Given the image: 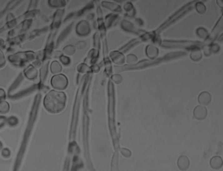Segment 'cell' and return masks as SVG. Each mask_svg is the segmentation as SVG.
Listing matches in <instances>:
<instances>
[{
    "instance_id": "obj_5",
    "label": "cell",
    "mask_w": 223,
    "mask_h": 171,
    "mask_svg": "<svg viewBox=\"0 0 223 171\" xmlns=\"http://www.w3.org/2000/svg\"><path fill=\"white\" fill-rule=\"evenodd\" d=\"M163 60H165V59L163 58V59H156L155 61H141L139 63H137L136 64L132 65V66H120V67L115 66L114 68V71L115 72H119V71H125V70H135V69H142V68H145V67L149 66H152L155 64H157L160 61H162Z\"/></svg>"
},
{
    "instance_id": "obj_4",
    "label": "cell",
    "mask_w": 223,
    "mask_h": 171,
    "mask_svg": "<svg viewBox=\"0 0 223 171\" xmlns=\"http://www.w3.org/2000/svg\"><path fill=\"white\" fill-rule=\"evenodd\" d=\"M36 54L33 52H18L16 54L9 56V60L11 62L17 63L18 64L29 62L35 59Z\"/></svg>"
},
{
    "instance_id": "obj_11",
    "label": "cell",
    "mask_w": 223,
    "mask_h": 171,
    "mask_svg": "<svg viewBox=\"0 0 223 171\" xmlns=\"http://www.w3.org/2000/svg\"><path fill=\"white\" fill-rule=\"evenodd\" d=\"M94 7V3L93 2H90L86 5L83 8L77 12H74V18H79L84 16L85 14L88 13Z\"/></svg>"
},
{
    "instance_id": "obj_29",
    "label": "cell",
    "mask_w": 223,
    "mask_h": 171,
    "mask_svg": "<svg viewBox=\"0 0 223 171\" xmlns=\"http://www.w3.org/2000/svg\"><path fill=\"white\" fill-rule=\"evenodd\" d=\"M94 45L96 48H99V36L97 32H96L94 34Z\"/></svg>"
},
{
    "instance_id": "obj_3",
    "label": "cell",
    "mask_w": 223,
    "mask_h": 171,
    "mask_svg": "<svg viewBox=\"0 0 223 171\" xmlns=\"http://www.w3.org/2000/svg\"><path fill=\"white\" fill-rule=\"evenodd\" d=\"M202 45V43L197 41H164L162 46L167 48H185L187 49L199 48Z\"/></svg>"
},
{
    "instance_id": "obj_35",
    "label": "cell",
    "mask_w": 223,
    "mask_h": 171,
    "mask_svg": "<svg viewBox=\"0 0 223 171\" xmlns=\"http://www.w3.org/2000/svg\"><path fill=\"white\" fill-rule=\"evenodd\" d=\"M129 1H135V0H129Z\"/></svg>"
},
{
    "instance_id": "obj_30",
    "label": "cell",
    "mask_w": 223,
    "mask_h": 171,
    "mask_svg": "<svg viewBox=\"0 0 223 171\" xmlns=\"http://www.w3.org/2000/svg\"><path fill=\"white\" fill-rule=\"evenodd\" d=\"M60 59H61V61L65 65H67V64H69V63H70V59L68 56H60Z\"/></svg>"
},
{
    "instance_id": "obj_10",
    "label": "cell",
    "mask_w": 223,
    "mask_h": 171,
    "mask_svg": "<svg viewBox=\"0 0 223 171\" xmlns=\"http://www.w3.org/2000/svg\"><path fill=\"white\" fill-rule=\"evenodd\" d=\"M50 27H45L41 28V29H38L34 30L32 32H30V33L29 34V35L27 36V38L28 40H32L34 38H36L38 37L41 36L43 34H46L48 31L49 30Z\"/></svg>"
},
{
    "instance_id": "obj_26",
    "label": "cell",
    "mask_w": 223,
    "mask_h": 171,
    "mask_svg": "<svg viewBox=\"0 0 223 171\" xmlns=\"http://www.w3.org/2000/svg\"><path fill=\"white\" fill-rule=\"evenodd\" d=\"M38 1H39V0H30L29 6L28 8V10L36 9V7L38 5Z\"/></svg>"
},
{
    "instance_id": "obj_33",
    "label": "cell",
    "mask_w": 223,
    "mask_h": 171,
    "mask_svg": "<svg viewBox=\"0 0 223 171\" xmlns=\"http://www.w3.org/2000/svg\"><path fill=\"white\" fill-rule=\"evenodd\" d=\"M94 17V16L93 14H89L88 16V19L89 20H92Z\"/></svg>"
},
{
    "instance_id": "obj_19",
    "label": "cell",
    "mask_w": 223,
    "mask_h": 171,
    "mask_svg": "<svg viewBox=\"0 0 223 171\" xmlns=\"http://www.w3.org/2000/svg\"><path fill=\"white\" fill-rule=\"evenodd\" d=\"M158 50L152 46H149L146 49V54L149 58L153 59L157 56Z\"/></svg>"
},
{
    "instance_id": "obj_23",
    "label": "cell",
    "mask_w": 223,
    "mask_h": 171,
    "mask_svg": "<svg viewBox=\"0 0 223 171\" xmlns=\"http://www.w3.org/2000/svg\"><path fill=\"white\" fill-rule=\"evenodd\" d=\"M201 58H202V54L199 49L198 48L194 49L193 52H192L191 54V58L192 59V60L195 61H200Z\"/></svg>"
},
{
    "instance_id": "obj_32",
    "label": "cell",
    "mask_w": 223,
    "mask_h": 171,
    "mask_svg": "<svg viewBox=\"0 0 223 171\" xmlns=\"http://www.w3.org/2000/svg\"><path fill=\"white\" fill-rule=\"evenodd\" d=\"M85 42L84 41H80L79 42L77 43V47L79 48H81V46H82V48L85 47Z\"/></svg>"
},
{
    "instance_id": "obj_9",
    "label": "cell",
    "mask_w": 223,
    "mask_h": 171,
    "mask_svg": "<svg viewBox=\"0 0 223 171\" xmlns=\"http://www.w3.org/2000/svg\"><path fill=\"white\" fill-rule=\"evenodd\" d=\"M194 115L196 119L198 120L205 119L207 116V109L203 106H197L194 109Z\"/></svg>"
},
{
    "instance_id": "obj_22",
    "label": "cell",
    "mask_w": 223,
    "mask_h": 171,
    "mask_svg": "<svg viewBox=\"0 0 223 171\" xmlns=\"http://www.w3.org/2000/svg\"><path fill=\"white\" fill-rule=\"evenodd\" d=\"M51 70L52 73L54 74L58 73L62 70V66H61V64L57 61H53L51 64Z\"/></svg>"
},
{
    "instance_id": "obj_31",
    "label": "cell",
    "mask_w": 223,
    "mask_h": 171,
    "mask_svg": "<svg viewBox=\"0 0 223 171\" xmlns=\"http://www.w3.org/2000/svg\"><path fill=\"white\" fill-rule=\"evenodd\" d=\"M122 154L126 158H129L131 156V152L126 149L123 148L121 149Z\"/></svg>"
},
{
    "instance_id": "obj_24",
    "label": "cell",
    "mask_w": 223,
    "mask_h": 171,
    "mask_svg": "<svg viewBox=\"0 0 223 171\" xmlns=\"http://www.w3.org/2000/svg\"><path fill=\"white\" fill-rule=\"evenodd\" d=\"M75 52V47L74 46L68 45L64 48L63 49V53L64 54L71 56Z\"/></svg>"
},
{
    "instance_id": "obj_12",
    "label": "cell",
    "mask_w": 223,
    "mask_h": 171,
    "mask_svg": "<svg viewBox=\"0 0 223 171\" xmlns=\"http://www.w3.org/2000/svg\"><path fill=\"white\" fill-rule=\"evenodd\" d=\"M211 100V95L208 92H203L198 96V101L203 105H208L210 103Z\"/></svg>"
},
{
    "instance_id": "obj_21",
    "label": "cell",
    "mask_w": 223,
    "mask_h": 171,
    "mask_svg": "<svg viewBox=\"0 0 223 171\" xmlns=\"http://www.w3.org/2000/svg\"><path fill=\"white\" fill-rule=\"evenodd\" d=\"M23 1H24V0H12L11 1H10L8 3L5 11H9L12 9H14L16 7L18 6V5H20Z\"/></svg>"
},
{
    "instance_id": "obj_14",
    "label": "cell",
    "mask_w": 223,
    "mask_h": 171,
    "mask_svg": "<svg viewBox=\"0 0 223 171\" xmlns=\"http://www.w3.org/2000/svg\"><path fill=\"white\" fill-rule=\"evenodd\" d=\"M178 165L179 168L181 170H186L190 165V161L189 159L185 156H181L178 160Z\"/></svg>"
},
{
    "instance_id": "obj_2",
    "label": "cell",
    "mask_w": 223,
    "mask_h": 171,
    "mask_svg": "<svg viewBox=\"0 0 223 171\" xmlns=\"http://www.w3.org/2000/svg\"><path fill=\"white\" fill-rule=\"evenodd\" d=\"M64 12V8L57 9L53 16L52 23L49 29L50 34L48 37L45 50L44 51V56H50L52 54V50L54 46V39L56 36L57 32L62 25Z\"/></svg>"
},
{
    "instance_id": "obj_6",
    "label": "cell",
    "mask_w": 223,
    "mask_h": 171,
    "mask_svg": "<svg viewBox=\"0 0 223 171\" xmlns=\"http://www.w3.org/2000/svg\"><path fill=\"white\" fill-rule=\"evenodd\" d=\"M52 87L59 90H64L68 85L67 77L63 74L56 75L51 80Z\"/></svg>"
},
{
    "instance_id": "obj_17",
    "label": "cell",
    "mask_w": 223,
    "mask_h": 171,
    "mask_svg": "<svg viewBox=\"0 0 223 171\" xmlns=\"http://www.w3.org/2000/svg\"><path fill=\"white\" fill-rule=\"evenodd\" d=\"M25 74L28 79L33 80L37 76L38 72L35 68L32 66H29L25 69Z\"/></svg>"
},
{
    "instance_id": "obj_1",
    "label": "cell",
    "mask_w": 223,
    "mask_h": 171,
    "mask_svg": "<svg viewBox=\"0 0 223 171\" xmlns=\"http://www.w3.org/2000/svg\"><path fill=\"white\" fill-rule=\"evenodd\" d=\"M66 96L63 92L51 90L48 93L44 99V106L50 113L57 114L63 110L65 107Z\"/></svg>"
},
{
    "instance_id": "obj_28",
    "label": "cell",
    "mask_w": 223,
    "mask_h": 171,
    "mask_svg": "<svg viewBox=\"0 0 223 171\" xmlns=\"http://www.w3.org/2000/svg\"><path fill=\"white\" fill-rule=\"evenodd\" d=\"M137 61V58L135 56L130 54L127 56V62L129 64H133L136 63Z\"/></svg>"
},
{
    "instance_id": "obj_16",
    "label": "cell",
    "mask_w": 223,
    "mask_h": 171,
    "mask_svg": "<svg viewBox=\"0 0 223 171\" xmlns=\"http://www.w3.org/2000/svg\"><path fill=\"white\" fill-rule=\"evenodd\" d=\"M102 6L106 8L107 9L110 10L113 12H120L122 9L119 5H117L114 3L109 2L107 1H104L102 2Z\"/></svg>"
},
{
    "instance_id": "obj_20",
    "label": "cell",
    "mask_w": 223,
    "mask_h": 171,
    "mask_svg": "<svg viewBox=\"0 0 223 171\" xmlns=\"http://www.w3.org/2000/svg\"><path fill=\"white\" fill-rule=\"evenodd\" d=\"M26 35L24 34L18 35V36L12 38L11 40L12 44L13 45H19L20 43L23 42L25 39H27Z\"/></svg>"
},
{
    "instance_id": "obj_15",
    "label": "cell",
    "mask_w": 223,
    "mask_h": 171,
    "mask_svg": "<svg viewBox=\"0 0 223 171\" xmlns=\"http://www.w3.org/2000/svg\"><path fill=\"white\" fill-rule=\"evenodd\" d=\"M111 59L113 62L117 64H122L124 62V56L122 53L118 52H111L110 54Z\"/></svg>"
},
{
    "instance_id": "obj_7",
    "label": "cell",
    "mask_w": 223,
    "mask_h": 171,
    "mask_svg": "<svg viewBox=\"0 0 223 171\" xmlns=\"http://www.w3.org/2000/svg\"><path fill=\"white\" fill-rule=\"evenodd\" d=\"M75 31L79 36H88L91 32L90 25L87 20H81L76 25Z\"/></svg>"
},
{
    "instance_id": "obj_13",
    "label": "cell",
    "mask_w": 223,
    "mask_h": 171,
    "mask_svg": "<svg viewBox=\"0 0 223 171\" xmlns=\"http://www.w3.org/2000/svg\"><path fill=\"white\" fill-rule=\"evenodd\" d=\"M67 4L65 0H48V5L53 8H64Z\"/></svg>"
},
{
    "instance_id": "obj_8",
    "label": "cell",
    "mask_w": 223,
    "mask_h": 171,
    "mask_svg": "<svg viewBox=\"0 0 223 171\" xmlns=\"http://www.w3.org/2000/svg\"><path fill=\"white\" fill-rule=\"evenodd\" d=\"M73 26H74V23L72 22V23H70L69 25H68L67 27H65L62 32H61L57 40V46H58L59 45H61V43L63 42V41L65 40V38L69 36V35L72 31Z\"/></svg>"
},
{
    "instance_id": "obj_34",
    "label": "cell",
    "mask_w": 223,
    "mask_h": 171,
    "mask_svg": "<svg viewBox=\"0 0 223 171\" xmlns=\"http://www.w3.org/2000/svg\"><path fill=\"white\" fill-rule=\"evenodd\" d=\"M65 1H67V2H68V1H69V0H65Z\"/></svg>"
},
{
    "instance_id": "obj_18",
    "label": "cell",
    "mask_w": 223,
    "mask_h": 171,
    "mask_svg": "<svg viewBox=\"0 0 223 171\" xmlns=\"http://www.w3.org/2000/svg\"><path fill=\"white\" fill-rule=\"evenodd\" d=\"M210 166L213 169H220L223 166L222 159L219 156H214L210 160Z\"/></svg>"
},
{
    "instance_id": "obj_27",
    "label": "cell",
    "mask_w": 223,
    "mask_h": 171,
    "mask_svg": "<svg viewBox=\"0 0 223 171\" xmlns=\"http://www.w3.org/2000/svg\"><path fill=\"white\" fill-rule=\"evenodd\" d=\"M112 79L113 80V81L115 82V83H117V84H119V83L122 82V80H123V79H122V77L120 75L116 74L114 75L112 77Z\"/></svg>"
},
{
    "instance_id": "obj_25",
    "label": "cell",
    "mask_w": 223,
    "mask_h": 171,
    "mask_svg": "<svg viewBox=\"0 0 223 171\" xmlns=\"http://www.w3.org/2000/svg\"><path fill=\"white\" fill-rule=\"evenodd\" d=\"M139 42H140L139 41L136 40L133 41H131L130 42L128 43L127 45L125 46L124 47H123L122 49H120V51H122V52H125L128 50L130 49V48L131 47H133V46L135 45V44H137Z\"/></svg>"
}]
</instances>
